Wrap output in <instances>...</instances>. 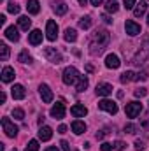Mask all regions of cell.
Segmentation results:
<instances>
[{
  "label": "cell",
  "mask_w": 149,
  "mask_h": 151,
  "mask_svg": "<svg viewBox=\"0 0 149 151\" xmlns=\"http://www.w3.org/2000/svg\"><path fill=\"white\" fill-rule=\"evenodd\" d=\"M11 95H12V99H16V100H23V99L27 97V91H25V88H23L21 84H14V86L11 88Z\"/></svg>",
  "instance_id": "obj_13"
},
{
  "label": "cell",
  "mask_w": 149,
  "mask_h": 151,
  "mask_svg": "<svg viewBox=\"0 0 149 151\" xmlns=\"http://www.w3.org/2000/svg\"><path fill=\"white\" fill-rule=\"evenodd\" d=\"M148 25H149V14H148Z\"/></svg>",
  "instance_id": "obj_52"
},
{
  "label": "cell",
  "mask_w": 149,
  "mask_h": 151,
  "mask_svg": "<svg viewBox=\"0 0 149 151\" xmlns=\"http://www.w3.org/2000/svg\"><path fill=\"white\" fill-rule=\"evenodd\" d=\"M125 28H126V34H128V35H132V37H135V35H139V34H140V25H139V23H135L133 19H126Z\"/></svg>",
  "instance_id": "obj_10"
},
{
  "label": "cell",
  "mask_w": 149,
  "mask_h": 151,
  "mask_svg": "<svg viewBox=\"0 0 149 151\" xmlns=\"http://www.w3.org/2000/svg\"><path fill=\"white\" fill-rule=\"evenodd\" d=\"M60 146H62V150H63V151H70V146H69V142H67V141H62V142H60Z\"/></svg>",
  "instance_id": "obj_43"
},
{
  "label": "cell",
  "mask_w": 149,
  "mask_h": 151,
  "mask_svg": "<svg viewBox=\"0 0 149 151\" xmlns=\"http://www.w3.org/2000/svg\"><path fill=\"white\" fill-rule=\"evenodd\" d=\"M146 95H148V90H146V88H137V90H135V97H140V99H142V97H146Z\"/></svg>",
  "instance_id": "obj_36"
},
{
  "label": "cell",
  "mask_w": 149,
  "mask_h": 151,
  "mask_svg": "<svg viewBox=\"0 0 149 151\" xmlns=\"http://www.w3.org/2000/svg\"><path fill=\"white\" fill-rule=\"evenodd\" d=\"M119 65H121V62H119L117 55L111 53V55H107V56H105V67H107V69H117Z\"/></svg>",
  "instance_id": "obj_14"
},
{
  "label": "cell",
  "mask_w": 149,
  "mask_h": 151,
  "mask_svg": "<svg viewBox=\"0 0 149 151\" xmlns=\"http://www.w3.org/2000/svg\"><path fill=\"white\" fill-rule=\"evenodd\" d=\"M46 151H60V150H58L56 146H49V148H47V150H46Z\"/></svg>",
  "instance_id": "obj_49"
},
{
  "label": "cell",
  "mask_w": 149,
  "mask_h": 151,
  "mask_svg": "<svg viewBox=\"0 0 149 151\" xmlns=\"http://www.w3.org/2000/svg\"><path fill=\"white\" fill-rule=\"evenodd\" d=\"M91 25H93V19L90 16H84V18L79 19V28H82V30H88Z\"/></svg>",
  "instance_id": "obj_26"
},
{
  "label": "cell",
  "mask_w": 149,
  "mask_h": 151,
  "mask_svg": "<svg viewBox=\"0 0 149 151\" xmlns=\"http://www.w3.org/2000/svg\"><path fill=\"white\" fill-rule=\"evenodd\" d=\"M109 40H111V34L107 30H97L91 37V42H90V53L91 55H100L107 47Z\"/></svg>",
  "instance_id": "obj_1"
},
{
  "label": "cell",
  "mask_w": 149,
  "mask_h": 151,
  "mask_svg": "<svg viewBox=\"0 0 149 151\" xmlns=\"http://www.w3.org/2000/svg\"><path fill=\"white\" fill-rule=\"evenodd\" d=\"M100 150H102V151H114V146L109 144V142H104V144L100 146Z\"/></svg>",
  "instance_id": "obj_40"
},
{
  "label": "cell",
  "mask_w": 149,
  "mask_h": 151,
  "mask_svg": "<svg viewBox=\"0 0 149 151\" xmlns=\"http://www.w3.org/2000/svg\"><path fill=\"white\" fill-rule=\"evenodd\" d=\"M97 95L98 97H107V95H111L112 93V84L109 83H100V84H97Z\"/></svg>",
  "instance_id": "obj_12"
},
{
  "label": "cell",
  "mask_w": 149,
  "mask_h": 151,
  "mask_svg": "<svg viewBox=\"0 0 149 151\" xmlns=\"http://www.w3.org/2000/svg\"><path fill=\"white\" fill-rule=\"evenodd\" d=\"M53 11H54L58 16H63V14L69 11V7H67L65 2H54V4H53Z\"/></svg>",
  "instance_id": "obj_20"
},
{
  "label": "cell",
  "mask_w": 149,
  "mask_h": 151,
  "mask_svg": "<svg viewBox=\"0 0 149 151\" xmlns=\"http://www.w3.org/2000/svg\"><path fill=\"white\" fill-rule=\"evenodd\" d=\"M46 37L49 40H56V37H58V25L53 19H49L46 23Z\"/></svg>",
  "instance_id": "obj_7"
},
{
  "label": "cell",
  "mask_w": 149,
  "mask_h": 151,
  "mask_svg": "<svg viewBox=\"0 0 149 151\" xmlns=\"http://www.w3.org/2000/svg\"><path fill=\"white\" fill-rule=\"evenodd\" d=\"M121 83H130V81H135V72H132V70H126V72H123L121 74Z\"/></svg>",
  "instance_id": "obj_28"
},
{
  "label": "cell",
  "mask_w": 149,
  "mask_h": 151,
  "mask_svg": "<svg viewBox=\"0 0 149 151\" xmlns=\"http://www.w3.org/2000/svg\"><path fill=\"white\" fill-rule=\"evenodd\" d=\"M146 11H148V4L146 2H139L135 5V9H133V14H135V18H140Z\"/></svg>",
  "instance_id": "obj_23"
},
{
  "label": "cell",
  "mask_w": 149,
  "mask_h": 151,
  "mask_svg": "<svg viewBox=\"0 0 149 151\" xmlns=\"http://www.w3.org/2000/svg\"><path fill=\"white\" fill-rule=\"evenodd\" d=\"M39 93H40V97H42V102H46V104H49V102H53V91H51V88L47 86V84H40L39 86Z\"/></svg>",
  "instance_id": "obj_11"
},
{
  "label": "cell",
  "mask_w": 149,
  "mask_h": 151,
  "mask_svg": "<svg viewBox=\"0 0 149 151\" xmlns=\"http://www.w3.org/2000/svg\"><path fill=\"white\" fill-rule=\"evenodd\" d=\"M2 128H4V132H5L7 137H16L18 135V127L9 118H2Z\"/></svg>",
  "instance_id": "obj_5"
},
{
  "label": "cell",
  "mask_w": 149,
  "mask_h": 151,
  "mask_svg": "<svg viewBox=\"0 0 149 151\" xmlns=\"http://www.w3.org/2000/svg\"><path fill=\"white\" fill-rule=\"evenodd\" d=\"M140 127L144 128V132L149 135V119H142V121H140Z\"/></svg>",
  "instance_id": "obj_39"
},
{
  "label": "cell",
  "mask_w": 149,
  "mask_h": 151,
  "mask_svg": "<svg viewBox=\"0 0 149 151\" xmlns=\"http://www.w3.org/2000/svg\"><path fill=\"white\" fill-rule=\"evenodd\" d=\"M112 146H114V151H121V150H125V146H126V144H125L123 141H116Z\"/></svg>",
  "instance_id": "obj_35"
},
{
  "label": "cell",
  "mask_w": 149,
  "mask_h": 151,
  "mask_svg": "<svg viewBox=\"0 0 149 151\" xmlns=\"http://www.w3.org/2000/svg\"><path fill=\"white\" fill-rule=\"evenodd\" d=\"M117 9H119V4L114 2V0H109V2L105 4V11H107V12H117Z\"/></svg>",
  "instance_id": "obj_30"
},
{
  "label": "cell",
  "mask_w": 149,
  "mask_h": 151,
  "mask_svg": "<svg viewBox=\"0 0 149 151\" xmlns=\"http://www.w3.org/2000/svg\"><path fill=\"white\" fill-rule=\"evenodd\" d=\"M88 83H90V81H88V77H86V76H81V77H79V81H77L75 90H77L79 93H81V91H84V90L88 88Z\"/></svg>",
  "instance_id": "obj_25"
},
{
  "label": "cell",
  "mask_w": 149,
  "mask_h": 151,
  "mask_svg": "<svg viewBox=\"0 0 149 151\" xmlns=\"http://www.w3.org/2000/svg\"><path fill=\"white\" fill-rule=\"evenodd\" d=\"M12 116H14V119H25V111L16 107V109H12Z\"/></svg>",
  "instance_id": "obj_33"
},
{
  "label": "cell",
  "mask_w": 149,
  "mask_h": 151,
  "mask_svg": "<svg viewBox=\"0 0 149 151\" xmlns=\"http://www.w3.org/2000/svg\"><path fill=\"white\" fill-rule=\"evenodd\" d=\"M12 151H18V150H12Z\"/></svg>",
  "instance_id": "obj_53"
},
{
  "label": "cell",
  "mask_w": 149,
  "mask_h": 151,
  "mask_svg": "<svg viewBox=\"0 0 149 151\" xmlns=\"http://www.w3.org/2000/svg\"><path fill=\"white\" fill-rule=\"evenodd\" d=\"M27 11H28L30 14H39V11H40L39 0H28V2H27Z\"/></svg>",
  "instance_id": "obj_21"
},
{
  "label": "cell",
  "mask_w": 149,
  "mask_h": 151,
  "mask_svg": "<svg viewBox=\"0 0 149 151\" xmlns=\"http://www.w3.org/2000/svg\"><path fill=\"white\" fill-rule=\"evenodd\" d=\"M51 116L54 118V119H63L65 118V104L63 102H56L53 107H51Z\"/></svg>",
  "instance_id": "obj_8"
},
{
  "label": "cell",
  "mask_w": 149,
  "mask_h": 151,
  "mask_svg": "<svg viewBox=\"0 0 149 151\" xmlns=\"http://www.w3.org/2000/svg\"><path fill=\"white\" fill-rule=\"evenodd\" d=\"M98 109H102V111H107L109 114H116V113H117V106H116V102L107 100V99L98 102Z\"/></svg>",
  "instance_id": "obj_9"
},
{
  "label": "cell",
  "mask_w": 149,
  "mask_h": 151,
  "mask_svg": "<svg viewBox=\"0 0 149 151\" xmlns=\"http://www.w3.org/2000/svg\"><path fill=\"white\" fill-rule=\"evenodd\" d=\"M107 132H97V139H104Z\"/></svg>",
  "instance_id": "obj_46"
},
{
  "label": "cell",
  "mask_w": 149,
  "mask_h": 151,
  "mask_svg": "<svg viewBox=\"0 0 149 151\" xmlns=\"http://www.w3.org/2000/svg\"><path fill=\"white\" fill-rule=\"evenodd\" d=\"M70 114L75 116V118H84V116L88 114V109H86L82 104H75V106L70 107Z\"/></svg>",
  "instance_id": "obj_15"
},
{
  "label": "cell",
  "mask_w": 149,
  "mask_h": 151,
  "mask_svg": "<svg viewBox=\"0 0 149 151\" xmlns=\"http://www.w3.org/2000/svg\"><path fill=\"white\" fill-rule=\"evenodd\" d=\"M53 137V130L49 127H40L39 128V139L40 141H49Z\"/></svg>",
  "instance_id": "obj_18"
},
{
  "label": "cell",
  "mask_w": 149,
  "mask_h": 151,
  "mask_svg": "<svg viewBox=\"0 0 149 151\" xmlns=\"http://www.w3.org/2000/svg\"><path fill=\"white\" fill-rule=\"evenodd\" d=\"M5 37L12 42H18L19 40V34H18V28L16 27H7L5 28Z\"/></svg>",
  "instance_id": "obj_17"
},
{
  "label": "cell",
  "mask_w": 149,
  "mask_h": 151,
  "mask_svg": "<svg viewBox=\"0 0 149 151\" xmlns=\"http://www.w3.org/2000/svg\"><path fill=\"white\" fill-rule=\"evenodd\" d=\"M7 58H9V47H7V44L0 42V60L5 62Z\"/></svg>",
  "instance_id": "obj_29"
},
{
  "label": "cell",
  "mask_w": 149,
  "mask_h": 151,
  "mask_svg": "<svg viewBox=\"0 0 149 151\" xmlns=\"http://www.w3.org/2000/svg\"><path fill=\"white\" fill-rule=\"evenodd\" d=\"M77 2H79L81 5H86V2H88V0H77Z\"/></svg>",
  "instance_id": "obj_51"
},
{
  "label": "cell",
  "mask_w": 149,
  "mask_h": 151,
  "mask_svg": "<svg viewBox=\"0 0 149 151\" xmlns=\"http://www.w3.org/2000/svg\"><path fill=\"white\" fill-rule=\"evenodd\" d=\"M25 151H39V142L37 141H30V142L27 144Z\"/></svg>",
  "instance_id": "obj_34"
},
{
  "label": "cell",
  "mask_w": 149,
  "mask_h": 151,
  "mask_svg": "<svg viewBox=\"0 0 149 151\" xmlns=\"http://www.w3.org/2000/svg\"><path fill=\"white\" fill-rule=\"evenodd\" d=\"M72 132L77 134V135H79V134H84V132H86V123H84V121L75 119L74 123H72Z\"/></svg>",
  "instance_id": "obj_22"
},
{
  "label": "cell",
  "mask_w": 149,
  "mask_h": 151,
  "mask_svg": "<svg viewBox=\"0 0 149 151\" xmlns=\"http://www.w3.org/2000/svg\"><path fill=\"white\" fill-rule=\"evenodd\" d=\"M123 4H125V7H126V9H133V5H137V4H135V0H123Z\"/></svg>",
  "instance_id": "obj_41"
},
{
  "label": "cell",
  "mask_w": 149,
  "mask_h": 151,
  "mask_svg": "<svg viewBox=\"0 0 149 151\" xmlns=\"http://www.w3.org/2000/svg\"><path fill=\"white\" fill-rule=\"evenodd\" d=\"M18 25L21 30H28L30 25H32V19H28V16H19L18 18Z\"/></svg>",
  "instance_id": "obj_24"
},
{
  "label": "cell",
  "mask_w": 149,
  "mask_h": 151,
  "mask_svg": "<svg viewBox=\"0 0 149 151\" xmlns=\"http://www.w3.org/2000/svg\"><path fill=\"white\" fill-rule=\"evenodd\" d=\"M90 2H91V5H100L104 0H90Z\"/></svg>",
  "instance_id": "obj_47"
},
{
  "label": "cell",
  "mask_w": 149,
  "mask_h": 151,
  "mask_svg": "<svg viewBox=\"0 0 149 151\" xmlns=\"http://www.w3.org/2000/svg\"><path fill=\"white\" fill-rule=\"evenodd\" d=\"M86 70H88V72H93V65L88 63V65H86Z\"/></svg>",
  "instance_id": "obj_50"
},
{
  "label": "cell",
  "mask_w": 149,
  "mask_h": 151,
  "mask_svg": "<svg viewBox=\"0 0 149 151\" xmlns=\"http://www.w3.org/2000/svg\"><path fill=\"white\" fill-rule=\"evenodd\" d=\"M28 42L32 44V46H37L42 42V32L40 30H32L30 34H28Z\"/></svg>",
  "instance_id": "obj_16"
},
{
  "label": "cell",
  "mask_w": 149,
  "mask_h": 151,
  "mask_svg": "<svg viewBox=\"0 0 149 151\" xmlns=\"http://www.w3.org/2000/svg\"><path fill=\"white\" fill-rule=\"evenodd\" d=\"M148 79V72H139L135 74V81H146Z\"/></svg>",
  "instance_id": "obj_38"
},
{
  "label": "cell",
  "mask_w": 149,
  "mask_h": 151,
  "mask_svg": "<svg viewBox=\"0 0 149 151\" xmlns=\"http://www.w3.org/2000/svg\"><path fill=\"white\" fill-rule=\"evenodd\" d=\"M135 130H137V127H135V125H132V123L125 125V132H126V134H135Z\"/></svg>",
  "instance_id": "obj_37"
},
{
  "label": "cell",
  "mask_w": 149,
  "mask_h": 151,
  "mask_svg": "<svg viewBox=\"0 0 149 151\" xmlns=\"http://www.w3.org/2000/svg\"><path fill=\"white\" fill-rule=\"evenodd\" d=\"M135 150L142 151V150H144V142H142V141H135Z\"/></svg>",
  "instance_id": "obj_42"
},
{
  "label": "cell",
  "mask_w": 149,
  "mask_h": 151,
  "mask_svg": "<svg viewBox=\"0 0 149 151\" xmlns=\"http://www.w3.org/2000/svg\"><path fill=\"white\" fill-rule=\"evenodd\" d=\"M7 11L12 12V14H18V12H19V5H18L16 2H9V4H7Z\"/></svg>",
  "instance_id": "obj_32"
},
{
  "label": "cell",
  "mask_w": 149,
  "mask_h": 151,
  "mask_svg": "<svg viewBox=\"0 0 149 151\" xmlns=\"http://www.w3.org/2000/svg\"><path fill=\"white\" fill-rule=\"evenodd\" d=\"M5 99H7V97H5V93H4V91H2V93H0V102H2V104H4V102H5Z\"/></svg>",
  "instance_id": "obj_48"
},
{
  "label": "cell",
  "mask_w": 149,
  "mask_h": 151,
  "mask_svg": "<svg viewBox=\"0 0 149 151\" xmlns=\"http://www.w3.org/2000/svg\"><path fill=\"white\" fill-rule=\"evenodd\" d=\"M18 60H19L21 63H28V62L32 60V56H30V53H28L27 49H23V51L19 53V56H18Z\"/></svg>",
  "instance_id": "obj_31"
},
{
  "label": "cell",
  "mask_w": 149,
  "mask_h": 151,
  "mask_svg": "<svg viewBox=\"0 0 149 151\" xmlns=\"http://www.w3.org/2000/svg\"><path fill=\"white\" fill-rule=\"evenodd\" d=\"M142 111V104L140 102H137V100H133V102H128L126 106H125V113L128 118H137L139 114Z\"/></svg>",
  "instance_id": "obj_4"
},
{
  "label": "cell",
  "mask_w": 149,
  "mask_h": 151,
  "mask_svg": "<svg viewBox=\"0 0 149 151\" xmlns=\"http://www.w3.org/2000/svg\"><path fill=\"white\" fill-rule=\"evenodd\" d=\"M44 56H46V58H47L49 62H53V63H56V65L63 62V58H62V55H60V53H58V51H56L54 47H46V49H44Z\"/></svg>",
  "instance_id": "obj_6"
},
{
  "label": "cell",
  "mask_w": 149,
  "mask_h": 151,
  "mask_svg": "<svg viewBox=\"0 0 149 151\" xmlns=\"http://www.w3.org/2000/svg\"><path fill=\"white\" fill-rule=\"evenodd\" d=\"M148 58H149V39H146V46L140 47V51L135 55V58H133L132 63H135V65H142V63H146Z\"/></svg>",
  "instance_id": "obj_3"
},
{
  "label": "cell",
  "mask_w": 149,
  "mask_h": 151,
  "mask_svg": "<svg viewBox=\"0 0 149 151\" xmlns=\"http://www.w3.org/2000/svg\"><path fill=\"white\" fill-rule=\"evenodd\" d=\"M79 77H81V74L77 72V69L75 67H67L65 70H63V83L67 84V86H70V84H74L75 81H79Z\"/></svg>",
  "instance_id": "obj_2"
},
{
  "label": "cell",
  "mask_w": 149,
  "mask_h": 151,
  "mask_svg": "<svg viewBox=\"0 0 149 151\" xmlns=\"http://www.w3.org/2000/svg\"><path fill=\"white\" fill-rule=\"evenodd\" d=\"M58 132H60V134H65V132H67V127H65V125H60Z\"/></svg>",
  "instance_id": "obj_45"
},
{
  "label": "cell",
  "mask_w": 149,
  "mask_h": 151,
  "mask_svg": "<svg viewBox=\"0 0 149 151\" xmlns=\"http://www.w3.org/2000/svg\"><path fill=\"white\" fill-rule=\"evenodd\" d=\"M14 79V69L12 67H4L2 69V81L4 83H11Z\"/></svg>",
  "instance_id": "obj_19"
},
{
  "label": "cell",
  "mask_w": 149,
  "mask_h": 151,
  "mask_svg": "<svg viewBox=\"0 0 149 151\" xmlns=\"http://www.w3.org/2000/svg\"><path fill=\"white\" fill-rule=\"evenodd\" d=\"M102 19H104V21H105L107 25H109V23H112V19L109 18V16H107V14H104V16H102Z\"/></svg>",
  "instance_id": "obj_44"
},
{
  "label": "cell",
  "mask_w": 149,
  "mask_h": 151,
  "mask_svg": "<svg viewBox=\"0 0 149 151\" xmlns=\"http://www.w3.org/2000/svg\"><path fill=\"white\" fill-rule=\"evenodd\" d=\"M65 40L67 42H75L77 40V32H75L74 28H67L65 30Z\"/></svg>",
  "instance_id": "obj_27"
}]
</instances>
